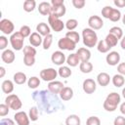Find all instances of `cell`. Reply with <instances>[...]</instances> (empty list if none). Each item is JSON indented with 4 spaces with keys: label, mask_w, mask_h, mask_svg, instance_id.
Wrapping results in <instances>:
<instances>
[{
    "label": "cell",
    "mask_w": 125,
    "mask_h": 125,
    "mask_svg": "<svg viewBox=\"0 0 125 125\" xmlns=\"http://www.w3.org/2000/svg\"><path fill=\"white\" fill-rule=\"evenodd\" d=\"M20 33L25 38V37H29L31 35V29L28 25H22L20 28Z\"/></svg>",
    "instance_id": "obj_44"
},
{
    "label": "cell",
    "mask_w": 125,
    "mask_h": 125,
    "mask_svg": "<svg viewBox=\"0 0 125 125\" xmlns=\"http://www.w3.org/2000/svg\"><path fill=\"white\" fill-rule=\"evenodd\" d=\"M111 81H112V84H113L115 87L119 88V87H122V86L124 85V83H125V78H124L123 75H121V74L118 73V74L113 75V77L111 78Z\"/></svg>",
    "instance_id": "obj_28"
},
{
    "label": "cell",
    "mask_w": 125,
    "mask_h": 125,
    "mask_svg": "<svg viewBox=\"0 0 125 125\" xmlns=\"http://www.w3.org/2000/svg\"><path fill=\"white\" fill-rule=\"evenodd\" d=\"M35 125H36V124H35Z\"/></svg>",
    "instance_id": "obj_59"
},
{
    "label": "cell",
    "mask_w": 125,
    "mask_h": 125,
    "mask_svg": "<svg viewBox=\"0 0 125 125\" xmlns=\"http://www.w3.org/2000/svg\"><path fill=\"white\" fill-rule=\"evenodd\" d=\"M52 43H53V35H52V34H49V35L45 36V37L43 38V43H42L43 49H44V50L50 49Z\"/></svg>",
    "instance_id": "obj_39"
},
{
    "label": "cell",
    "mask_w": 125,
    "mask_h": 125,
    "mask_svg": "<svg viewBox=\"0 0 125 125\" xmlns=\"http://www.w3.org/2000/svg\"><path fill=\"white\" fill-rule=\"evenodd\" d=\"M72 97H73V90H72V88H70V87H63L61 93H60V98H61V100L64 101V102L71 100Z\"/></svg>",
    "instance_id": "obj_22"
},
{
    "label": "cell",
    "mask_w": 125,
    "mask_h": 125,
    "mask_svg": "<svg viewBox=\"0 0 125 125\" xmlns=\"http://www.w3.org/2000/svg\"><path fill=\"white\" fill-rule=\"evenodd\" d=\"M104 41L106 42V44H107L110 48L115 47V46L117 45V43H118V39H117L115 36H113L112 34H110V33H108V34L105 36Z\"/></svg>",
    "instance_id": "obj_36"
},
{
    "label": "cell",
    "mask_w": 125,
    "mask_h": 125,
    "mask_svg": "<svg viewBox=\"0 0 125 125\" xmlns=\"http://www.w3.org/2000/svg\"><path fill=\"white\" fill-rule=\"evenodd\" d=\"M82 39H83V44L87 48H93L98 44V35L96 31L91 29L90 27L84 28L82 30Z\"/></svg>",
    "instance_id": "obj_3"
},
{
    "label": "cell",
    "mask_w": 125,
    "mask_h": 125,
    "mask_svg": "<svg viewBox=\"0 0 125 125\" xmlns=\"http://www.w3.org/2000/svg\"><path fill=\"white\" fill-rule=\"evenodd\" d=\"M23 55L24 56H32V57H35L36 55V49L32 46H24L23 48Z\"/></svg>",
    "instance_id": "obj_41"
},
{
    "label": "cell",
    "mask_w": 125,
    "mask_h": 125,
    "mask_svg": "<svg viewBox=\"0 0 125 125\" xmlns=\"http://www.w3.org/2000/svg\"><path fill=\"white\" fill-rule=\"evenodd\" d=\"M14 29H15V25L14 23L8 20V19H2L0 21V30L6 34V35H9V34H13L14 33Z\"/></svg>",
    "instance_id": "obj_8"
},
{
    "label": "cell",
    "mask_w": 125,
    "mask_h": 125,
    "mask_svg": "<svg viewBox=\"0 0 125 125\" xmlns=\"http://www.w3.org/2000/svg\"><path fill=\"white\" fill-rule=\"evenodd\" d=\"M65 37L66 38H68V39H70L72 42H74L75 44H77L78 42H79V40H80V35H79V33L78 32H76V31H67L66 33H65Z\"/></svg>",
    "instance_id": "obj_35"
},
{
    "label": "cell",
    "mask_w": 125,
    "mask_h": 125,
    "mask_svg": "<svg viewBox=\"0 0 125 125\" xmlns=\"http://www.w3.org/2000/svg\"><path fill=\"white\" fill-rule=\"evenodd\" d=\"M1 59H2V61H3L5 63L10 64V63L14 62V61H15V59H16V56H15V53H14L13 50H11V49H6V50H4V51L2 52V54H1Z\"/></svg>",
    "instance_id": "obj_16"
},
{
    "label": "cell",
    "mask_w": 125,
    "mask_h": 125,
    "mask_svg": "<svg viewBox=\"0 0 125 125\" xmlns=\"http://www.w3.org/2000/svg\"><path fill=\"white\" fill-rule=\"evenodd\" d=\"M5 104L14 110H19L21 108L22 106V103L21 101V99L19 98V96L15 95V94H10L6 97L5 99Z\"/></svg>",
    "instance_id": "obj_5"
},
{
    "label": "cell",
    "mask_w": 125,
    "mask_h": 125,
    "mask_svg": "<svg viewBox=\"0 0 125 125\" xmlns=\"http://www.w3.org/2000/svg\"><path fill=\"white\" fill-rule=\"evenodd\" d=\"M48 22H49V26L56 32H60L64 28V22L62 21H61L58 18L49 16L48 17Z\"/></svg>",
    "instance_id": "obj_7"
},
{
    "label": "cell",
    "mask_w": 125,
    "mask_h": 125,
    "mask_svg": "<svg viewBox=\"0 0 125 125\" xmlns=\"http://www.w3.org/2000/svg\"><path fill=\"white\" fill-rule=\"evenodd\" d=\"M58 47L61 50H65V51H73L76 47V44L72 42L70 39L66 38L65 36L59 39L58 41Z\"/></svg>",
    "instance_id": "obj_9"
},
{
    "label": "cell",
    "mask_w": 125,
    "mask_h": 125,
    "mask_svg": "<svg viewBox=\"0 0 125 125\" xmlns=\"http://www.w3.org/2000/svg\"><path fill=\"white\" fill-rule=\"evenodd\" d=\"M51 61L53 63L62 66L66 62V58L62 51H55L51 56Z\"/></svg>",
    "instance_id": "obj_13"
},
{
    "label": "cell",
    "mask_w": 125,
    "mask_h": 125,
    "mask_svg": "<svg viewBox=\"0 0 125 125\" xmlns=\"http://www.w3.org/2000/svg\"><path fill=\"white\" fill-rule=\"evenodd\" d=\"M88 24H89V27L93 30H98V29H101L103 26H104V21L102 20V18H100L99 16H91L88 20Z\"/></svg>",
    "instance_id": "obj_10"
},
{
    "label": "cell",
    "mask_w": 125,
    "mask_h": 125,
    "mask_svg": "<svg viewBox=\"0 0 125 125\" xmlns=\"http://www.w3.org/2000/svg\"><path fill=\"white\" fill-rule=\"evenodd\" d=\"M36 31H37L41 36H44V37H45V36L51 34V33H50L51 27H50L47 23H45V22H40V23H38V24L36 25Z\"/></svg>",
    "instance_id": "obj_23"
},
{
    "label": "cell",
    "mask_w": 125,
    "mask_h": 125,
    "mask_svg": "<svg viewBox=\"0 0 125 125\" xmlns=\"http://www.w3.org/2000/svg\"><path fill=\"white\" fill-rule=\"evenodd\" d=\"M63 87H64L63 83L61 81H58V80H54V81H51L48 83V90L52 94H55V95L60 94Z\"/></svg>",
    "instance_id": "obj_15"
},
{
    "label": "cell",
    "mask_w": 125,
    "mask_h": 125,
    "mask_svg": "<svg viewBox=\"0 0 125 125\" xmlns=\"http://www.w3.org/2000/svg\"><path fill=\"white\" fill-rule=\"evenodd\" d=\"M13 79H14V82L18 85H22L26 82V75L25 73L21 72V71H19V72H16L13 76Z\"/></svg>",
    "instance_id": "obj_26"
},
{
    "label": "cell",
    "mask_w": 125,
    "mask_h": 125,
    "mask_svg": "<svg viewBox=\"0 0 125 125\" xmlns=\"http://www.w3.org/2000/svg\"><path fill=\"white\" fill-rule=\"evenodd\" d=\"M120 102H121L120 95L116 92H112V93H110L106 96L103 106L106 111L112 112L117 108V105L120 104Z\"/></svg>",
    "instance_id": "obj_2"
},
{
    "label": "cell",
    "mask_w": 125,
    "mask_h": 125,
    "mask_svg": "<svg viewBox=\"0 0 125 125\" xmlns=\"http://www.w3.org/2000/svg\"><path fill=\"white\" fill-rule=\"evenodd\" d=\"M69 66H71V67H75V66H77L78 65V63L80 64V60H79V58H78V56H77V54L76 53H72V54H70V55H68V57L66 58V62H65Z\"/></svg>",
    "instance_id": "obj_24"
},
{
    "label": "cell",
    "mask_w": 125,
    "mask_h": 125,
    "mask_svg": "<svg viewBox=\"0 0 125 125\" xmlns=\"http://www.w3.org/2000/svg\"><path fill=\"white\" fill-rule=\"evenodd\" d=\"M39 85H40V78H38L37 76H31L27 80V86L30 89H36Z\"/></svg>",
    "instance_id": "obj_34"
},
{
    "label": "cell",
    "mask_w": 125,
    "mask_h": 125,
    "mask_svg": "<svg viewBox=\"0 0 125 125\" xmlns=\"http://www.w3.org/2000/svg\"><path fill=\"white\" fill-rule=\"evenodd\" d=\"M85 4H86L85 0H72V5L76 9H82V8H84Z\"/></svg>",
    "instance_id": "obj_47"
},
{
    "label": "cell",
    "mask_w": 125,
    "mask_h": 125,
    "mask_svg": "<svg viewBox=\"0 0 125 125\" xmlns=\"http://www.w3.org/2000/svg\"><path fill=\"white\" fill-rule=\"evenodd\" d=\"M97 49L100 53H107L111 48L106 44L104 40H100L97 44Z\"/></svg>",
    "instance_id": "obj_33"
},
{
    "label": "cell",
    "mask_w": 125,
    "mask_h": 125,
    "mask_svg": "<svg viewBox=\"0 0 125 125\" xmlns=\"http://www.w3.org/2000/svg\"><path fill=\"white\" fill-rule=\"evenodd\" d=\"M38 12L42 15V16H50V14H51V9H52V5H51V3H49V2H45V1H43V2H41L39 5H38Z\"/></svg>",
    "instance_id": "obj_19"
},
{
    "label": "cell",
    "mask_w": 125,
    "mask_h": 125,
    "mask_svg": "<svg viewBox=\"0 0 125 125\" xmlns=\"http://www.w3.org/2000/svg\"><path fill=\"white\" fill-rule=\"evenodd\" d=\"M58 74L62 77V78H67L69 77L71 74H72V71L71 69L66 66V65H62L60 66V68L58 69Z\"/></svg>",
    "instance_id": "obj_29"
},
{
    "label": "cell",
    "mask_w": 125,
    "mask_h": 125,
    "mask_svg": "<svg viewBox=\"0 0 125 125\" xmlns=\"http://www.w3.org/2000/svg\"><path fill=\"white\" fill-rule=\"evenodd\" d=\"M38 115H39V109L37 106H32L29 108V111H28V116H29V119L31 121H36L38 120Z\"/></svg>",
    "instance_id": "obj_37"
},
{
    "label": "cell",
    "mask_w": 125,
    "mask_h": 125,
    "mask_svg": "<svg viewBox=\"0 0 125 125\" xmlns=\"http://www.w3.org/2000/svg\"><path fill=\"white\" fill-rule=\"evenodd\" d=\"M117 71L119 74L121 75H125V62H120L118 65H117Z\"/></svg>",
    "instance_id": "obj_50"
},
{
    "label": "cell",
    "mask_w": 125,
    "mask_h": 125,
    "mask_svg": "<svg viewBox=\"0 0 125 125\" xmlns=\"http://www.w3.org/2000/svg\"><path fill=\"white\" fill-rule=\"evenodd\" d=\"M122 97L125 99V87L122 89Z\"/></svg>",
    "instance_id": "obj_57"
},
{
    "label": "cell",
    "mask_w": 125,
    "mask_h": 125,
    "mask_svg": "<svg viewBox=\"0 0 125 125\" xmlns=\"http://www.w3.org/2000/svg\"><path fill=\"white\" fill-rule=\"evenodd\" d=\"M51 5H52L53 7L62 6V5H64V1H63V0H52V1H51Z\"/></svg>",
    "instance_id": "obj_53"
},
{
    "label": "cell",
    "mask_w": 125,
    "mask_h": 125,
    "mask_svg": "<svg viewBox=\"0 0 125 125\" xmlns=\"http://www.w3.org/2000/svg\"><path fill=\"white\" fill-rule=\"evenodd\" d=\"M0 125H16V124L10 118H2L0 121Z\"/></svg>",
    "instance_id": "obj_51"
},
{
    "label": "cell",
    "mask_w": 125,
    "mask_h": 125,
    "mask_svg": "<svg viewBox=\"0 0 125 125\" xmlns=\"http://www.w3.org/2000/svg\"><path fill=\"white\" fill-rule=\"evenodd\" d=\"M32 99L37 104V107L46 113H53L63 108V104H61L57 95L52 94L49 90L35 91L32 94Z\"/></svg>",
    "instance_id": "obj_1"
},
{
    "label": "cell",
    "mask_w": 125,
    "mask_h": 125,
    "mask_svg": "<svg viewBox=\"0 0 125 125\" xmlns=\"http://www.w3.org/2000/svg\"><path fill=\"white\" fill-rule=\"evenodd\" d=\"M9 110H10V107L6 104H0V116L1 117L6 116L9 113Z\"/></svg>",
    "instance_id": "obj_46"
},
{
    "label": "cell",
    "mask_w": 125,
    "mask_h": 125,
    "mask_svg": "<svg viewBox=\"0 0 125 125\" xmlns=\"http://www.w3.org/2000/svg\"><path fill=\"white\" fill-rule=\"evenodd\" d=\"M36 8V2L34 0H25L23 2V10L27 13L32 12Z\"/></svg>",
    "instance_id": "obj_31"
},
{
    "label": "cell",
    "mask_w": 125,
    "mask_h": 125,
    "mask_svg": "<svg viewBox=\"0 0 125 125\" xmlns=\"http://www.w3.org/2000/svg\"><path fill=\"white\" fill-rule=\"evenodd\" d=\"M113 125H125V117L122 115L115 117V119L113 120Z\"/></svg>",
    "instance_id": "obj_49"
},
{
    "label": "cell",
    "mask_w": 125,
    "mask_h": 125,
    "mask_svg": "<svg viewBox=\"0 0 125 125\" xmlns=\"http://www.w3.org/2000/svg\"><path fill=\"white\" fill-rule=\"evenodd\" d=\"M80 62H89V60L91 59V52L88 48H79L76 52Z\"/></svg>",
    "instance_id": "obj_17"
},
{
    "label": "cell",
    "mask_w": 125,
    "mask_h": 125,
    "mask_svg": "<svg viewBox=\"0 0 125 125\" xmlns=\"http://www.w3.org/2000/svg\"><path fill=\"white\" fill-rule=\"evenodd\" d=\"M77 25H78V21H77V20H75V19H69V20H67L66 22H65V27H66L69 31H73V30L77 27Z\"/></svg>",
    "instance_id": "obj_38"
},
{
    "label": "cell",
    "mask_w": 125,
    "mask_h": 125,
    "mask_svg": "<svg viewBox=\"0 0 125 125\" xmlns=\"http://www.w3.org/2000/svg\"><path fill=\"white\" fill-rule=\"evenodd\" d=\"M122 22H123V24L125 25V14L122 16Z\"/></svg>",
    "instance_id": "obj_58"
},
{
    "label": "cell",
    "mask_w": 125,
    "mask_h": 125,
    "mask_svg": "<svg viewBox=\"0 0 125 125\" xmlns=\"http://www.w3.org/2000/svg\"><path fill=\"white\" fill-rule=\"evenodd\" d=\"M120 19H121V13H120V11H119L118 9H114V8H113L112 13H111L110 18H109V21L115 22V21H118Z\"/></svg>",
    "instance_id": "obj_40"
},
{
    "label": "cell",
    "mask_w": 125,
    "mask_h": 125,
    "mask_svg": "<svg viewBox=\"0 0 125 125\" xmlns=\"http://www.w3.org/2000/svg\"><path fill=\"white\" fill-rule=\"evenodd\" d=\"M81 120L80 117L76 114H70L65 119V125H80Z\"/></svg>",
    "instance_id": "obj_27"
},
{
    "label": "cell",
    "mask_w": 125,
    "mask_h": 125,
    "mask_svg": "<svg viewBox=\"0 0 125 125\" xmlns=\"http://www.w3.org/2000/svg\"><path fill=\"white\" fill-rule=\"evenodd\" d=\"M110 79L111 78H110L109 74L106 73V72H100L98 74V76H97V82L102 87L107 86L109 84V82H110Z\"/></svg>",
    "instance_id": "obj_18"
},
{
    "label": "cell",
    "mask_w": 125,
    "mask_h": 125,
    "mask_svg": "<svg viewBox=\"0 0 125 125\" xmlns=\"http://www.w3.org/2000/svg\"><path fill=\"white\" fill-rule=\"evenodd\" d=\"M14 119L18 125H29V116L24 111H18L14 115Z\"/></svg>",
    "instance_id": "obj_12"
},
{
    "label": "cell",
    "mask_w": 125,
    "mask_h": 125,
    "mask_svg": "<svg viewBox=\"0 0 125 125\" xmlns=\"http://www.w3.org/2000/svg\"><path fill=\"white\" fill-rule=\"evenodd\" d=\"M112 10H113L112 7H110V6H104V7L102 9V16H103L104 19L109 20L110 15H111V13H112Z\"/></svg>",
    "instance_id": "obj_42"
},
{
    "label": "cell",
    "mask_w": 125,
    "mask_h": 125,
    "mask_svg": "<svg viewBox=\"0 0 125 125\" xmlns=\"http://www.w3.org/2000/svg\"><path fill=\"white\" fill-rule=\"evenodd\" d=\"M79 69L82 73H90L93 70V64L90 62H81L79 64Z\"/></svg>",
    "instance_id": "obj_30"
},
{
    "label": "cell",
    "mask_w": 125,
    "mask_h": 125,
    "mask_svg": "<svg viewBox=\"0 0 125 125\" xmlns=\"http://www.w3.org/2000/svg\"><path fill=\"white\" fill-rule=\"evenodd\" d=\"M5 67L4 66H0V77L2 78V77H4V75H5Z\"/></svg>",
    "instance_id": "obj_56"
},
{
    "label": "cell",
    "mask_w": 125,
    "mask_h": 125,
    "mask_svg": "<svg viewBox=\"0 0 125 125\" xmlns=\"http://www.w3.org/2000/svg\"><path fill=\"white\" fill-rule=\"evenodd\" d=\"M1 88H2L3 93H5V94H11L14 91V82L12 80H9V79L4 80L2 82Z\"/></svg>",
    "instance_id": "obj_25"
},
{
    "label": "cell",
    "mask_w": 125,
    "mask_h": 125,
    "mask_svg": "<svg viewBox=\"0 0 125 125\" xmlns=\"http://www.w3.org/2000/svg\"><path fill=\"white\" fill-rule=\"evenodd\" d=\"M105 61L108 65H111V66L117 65L119 64V62H120V55L116 51H111L106 55Z\"/></svg>",
    "instance_id": "obj_14"
},
{
    "label": "cell",
    "mask_w": 125,
    "mask_h": 125,
    "mask_svg": "<svg viewBox=\"0 0 125 125\" xmlns=\"http://www.w3.org/2000/svg\"><path fill=\"white\" fill-rule=\"evenodd\" d=\"M82 88H83V91L86 93V94H93L96 89H97V83L94 79L92 78H87L83 81V84H82Z\"/></svg>",
    "instance_id": "obj_11"
},
{
    "label": "cell",
    "mask_w": 125,
    "mask_h": 125,
    "mask_svg": "<svg viewBox=\"0 0 125 125\" xmlns=\"http://www.w3.org/2000/svg\"><path fill=\"white\" fill-rule=\"evenodd\" d=\"M65 12H66V8H65L64 5H62V6H56V7H53V6H52L50 16L60 19L61 17L64 16Z\"/></svg>",
    "instance_id": "obj_20"
},
{
    "label": "cell",
    "mask_w": 125,
    "mask_h": 125,
    "mask_svg": "<svg viewBox=\"0 0 125 125\" xmlns=\"http://www.w3.org/2000/svg\"><path fill=\"white\" fill-rule=\"evenodd\" d=\"M113 4L118 8H124L125 7V0H114Z\"/></svg>",
    "instance_id": "obj_52"
},
{
    "label": "cell",
    "mask_w": 125,
    "mask_h": 125,
    "mask_svg": "<svg viewBox=\"0 0 125 125\" xmlns=\"http://www.w3.org/2000/svg\"><path fill=\"white\" fill-rule=\"evenodd\" d=\"M120 46H121V48H122L123 50H125V35L122 37V39H121V41H120Z\"/></svg>",
    "instance_id": "obj_55"
},
{
    "label": "cell",
    "mask_w": 125,
    "mask_h": 125,
    "mask_svg": "<svg viewBox=\"0 0 125 125\" xmlns=\"http://www.w3.org/2000/svg\"><path fill=\"white\" fill-rule=\"evenodd\" d=\"M119 110H120V112H121L122 114H124V115H125V102H123V103L120 104Z\"/></svg>",
    "instance_id": "obj_54"
},
{
    "label": "cell",
    "mask_w": 125,
    "mask_h": 125,
    "mask_svg": "<svg viewBox=\"0 0 125 125\" xmlns=\"http://www.w3.org/2000/svg\"><path fill=\"white\" fill-rule=\"evenodd\" d=\"M58 75H59L58 70H56L55 68H52V67L45 68V69H42L40 71V78L43 81H46V82L54 81L57 78Z\"/></svg>",
    "instance_id": "obj_6"
},
{
    "label": "cell",
    "mask_w": 125,
    "mask_h": 125,
    "mask_svg": "<svg viewBox=\"0 0 125 125\" xmlns=\"http://www.w3.org/2000/svg\"><path fill=\"white\" fill-rule=\"evenodd\" d=\"M7 46H8V39H7V37L4 36V35H1L0 36V49L4 51V50H6Z\"/></svg>",
    "instance_id": "obj_48"
},
{
    "label": "cell",
    "mask_w": 125,
    "mask_h": 125,
    "mask_svg": "<svg viewBox=\"0 0 125 125\" xmlns=\"http://www.w3.org/2000/svg\"><path fill=\"white\" fill-rule=\"evenodd\" d=\"M29 43L33 47H38L43 43V38L38 32H32L29 36Z\"/></svg>",
    "instance_id": "obj_21"
},
{
    "label": "cell",
    "mask_w": 125,
    "mask_h": 125,
    "mask_svg": "<svg viewBox=\"0 0 125 125\" xmlns=\"http://www.w3.org/2000/svg\"><path fill=\"white\" fill-rule=\"evenodd\" d=\"M23 42H24V37L20 33V31L14 32L11 36H10V43L11 46L14 50L16 51H21V49H23Z\"/></svg>",
    "instance_id": "obj_4"
},
{
    "label": "cell",
    "mask_w": 125,
    "mask_h": 125,
    "mask_svg": "<svg viewBox=\"0 0 125 125\" xmlns=\"http://www.w3.org/2000/svg\"><path fill=\"white\" fill-rule=\"evenodd\" d=\"M23 63L26 66H32L35 63V57H32V56H23Z\"/></svg>",
    "instance_id": "obj_45"
},
{
    "label": "cell",
    "mask_w": 125,
    "mask_h": 125,
    "mask_svg": "<svg viewBox=\"0 0 125 125\" xmlns=\"http://www.w3.org/2000/svg\"><path fill=\"white\" fill-rule=\"evenodd\" d=\"M86 125H101V120L98 116H90L86 120Z\"/></svg>",
    "instance_id": "obj_43"
},
{
    "label": "cell",
    "mask_w": 125,
    "mask_h": 125,
    "mask_svg": "<svg viewBox=\"0 0 125 125\" xmlns=\"http://www.w3.org/2000/svg\"><path fill=\"white\" fill-rule=\"evenodd\" d=\"M108 33H110V34H112L113 36H115L118 40H119V39H122V37H123V30H122V28L119 27V26H112V27L109 29V32H108Z\"/></svg>",
    "instance_id": "obj_32"
}]
</instances>
